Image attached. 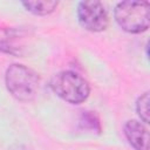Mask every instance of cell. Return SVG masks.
<instances>
[{"mask_svg": "<svg viewBox=\"0 0 150 150\" xmlns=\"http://www.w3.org/2000/svg\"><path fill=\"white\" fill-rule=\"evenodd\" d=\"M115 20L128 33H142L149 27V2L122 1L115 7Z\"/></svg>", "mask_w": 150, "mask_h": 150, "instance_id": "3", "label": "cell"}, {"mask_svg": "<svg viewBox=\"0 0 150 150\" xmlns=\"http://www.w3.org/2000/svg\"><path fill=\"white\" fill-rule=\"evenodd\" d=\"M22 6L30 13L36 15H47L57 7V1H28L22 2Z\"/></svg>", "mask_w": 150, "mask_h": 150, "instance_id": "6", "label": "cell"}, {"mask_svg": "<svg viewBox=\"0 0 150 150\" xmlns=\"http://www.w3.org/2000/svg\"><path fill=\"white\" fill-rule=\"evenodd\" d=\"M81 26L90 32H102L108 27L109 19L104 6L98 1H82L77 6Z\"/></svg>", "mask_w": 150, "mask_h": 150, "instance_id": "4", "label": "cell"}, {"mask_svg": "<svg viewBox=\"0 0 150 150\" xmlns=\"http://www.w3.org/2000/svg\"><path fill=\"white\" fill-rule=\"evenodd\" d=\"M148 105H149V93L145 91L144 94H142L136 102V111L138 114V116L141 117V120L144 123L149 122V112H148Z\"/></svg>", "mask_w": 150, "mask_h": 150, "instance_id": "7", "label": "cell"}, {"mask_svg": "<svg viewBox=\"0 0 150 150\" xmlns=\"http://www.w3.org/2000/svg\"><path fill=\"white\" fill-rule=\"evenodd\" d=\"M5 81L8 91L19 101H32L38 94L40 79L34 70L23 64L9 66L6 70Z\"/></svg>", "mask_w": 150, "mask_h": 150, "instance_id": "1", "label": "cell"}, {"mask_svg": "<svg viewBox=\"0 0 150 150\" xmlns=\"http://www.w3.org/2000/svg\"><path fill=\"white\" fill-rule=\"evenodd\" d=\"M124 134L135 150H149V132L141 122L128 121L124 124Z\"/></svg>", "mask_w": 150, "mask_h": 150, "instance_id": "5", "label": "cell"}, {"mask_svg": "<svg viewBox=\"0 0 150 150\" xmlns=\"http://www.w3.org/2000/svg\"><path fill=\"white\" fill-rule=\"evenodd\" d=\"M50 88L59 97L71 104L84 102L90 93L88 82L71 70H63L55 74L50 80Z\"/></svg>", "mask_w": 150, "mask_h": 150, "instance_id": "2", "label": "cell"}]
</instances>
